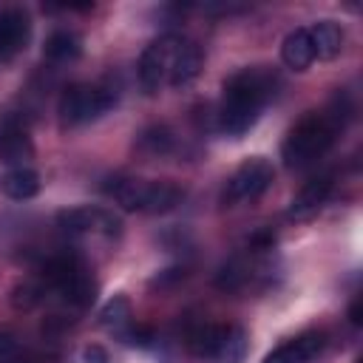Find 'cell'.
Returning a JSON list of instances; mask_svg holds the SVG:
<instances>
[{"mask_svg": "<svg viewBox=\"0 0 363 363\" xmlns=\"http://www.w3.org/2000/svg\"><path fill=\"white\" fill-rule=\"evenodd\" d=\"M278 77L267 65H252L230 74L224 79L221 108H218V128L221 133L238 139L244 136L261 116L264 105L272 99Z\"/></svg>", "mask_w": 363, "mask_h": 363, "instance_id": "6da1fadb", "label": "cell"}, {"mask_svg": "<svg viewBox=\"0 0 363 363\" xmlns=\"http://www.w3.org/2000/svg\"><path fill=\"white\" fill-rule=\"evenodd\" d=\"M337 125L326 113H306L295 122L281 145V159L289 170H301L315 164L337 139Z\"/></svg>", "mask_w": 363, "mask_h": 363, "instance_id": "7a4b0ae2", "label": "cell"}, {"mask_svg": "<svg viewBox=\"0 0 363 363\" xmlns=\"http://www.w3.org/2000/svg\"><path fill=\"white\" fill-rule=\"evenodd\" d=\"M40 284L57 289L74 309H88L96 298V281L77 255H51L40 264Z\"/></svg>", "mask_w": 363, "mask_h": 363, "instance_id": "3957f363", "label": "cell"}, {"mask_svg": "<svg viewBox=\"0 0 363 363\" xmlns=\"http://www.w3.org/2000/svg\"><path fill=\"white\" fill-rule=\"evenodd\" d=\"M116 105V91L111 85H88V82H71L62 88L57 99V113L62 128H79L102 113H108Z\"/></svg>", "mask_w": 363, "mask_h": 363, "instance_id": "277c9868", "label": "cell"}, {"mask_svg": "<svg viewBox=\"0 0 363 363\" xmlns=\"http://www.w3.org/2000/svg\"><path fill=\"white\" fill-rule=\"evenodd\" d=\"M272 179H275L272 162L264 159V156H250L227 179V184L221 190V204L224 207H233L238 201H252V199H258V196H264L269 190Z\"/></svg>", "mask_w": 363, "mask_h": 363, "instance_id": "5b68a950", "label": "cell"}, {"mask_svg": "<svg viewBox=\"0 0 363 363\" xmlns=\"http://www.w3.org/2000/svg\"><path fill=\"white\" fill-rule=\"evenodd\" d=\"M182 43L184 40L170 31V34H162L145 45V51L136 62V77H139V85L147 96H153L162 88V82L170 77V65H173V57H176Z\"/></svg>", "mask_w": 363, "mask_h": 363, "instance_id": "8992f818", "label": "cell"}, {"mask_svg": "<svg viewBox=\"0 0 363 363\" xmlns=\"http://www.w3.org/2000/svg\"><path fill=\"white\" fill-rule=\"evenodd\" d=\"M57 227L71 235L102 233L108 238H116L122 233V218L108 207H71L57 213Z\"/></svg>", "mask_w": 363, "mask_h": 363, "instance_id": "52a82bcc", "label": "cell"}, {"mask_svg": "<svg viewBox=\"0 0 363 363\" xmlns=\"http://www.w3.org/2000/svg\"><path fill=\"white\" fill-rule=\"evenodd\" d=\"M326 346V335L320 329H306L292 340H284L272 352L264 354L261 363H312Z\"/></svg>", "mask_w": 363, "mask_h": 363, "instance_id": "ba28073f", "label": "cell"}, {"mask_svg": "<svg viewBox=\"0 0 363 363\" xmlns=\"http://www.w3.org/2000/svg\"><path fill=\"white\" fill-rule=\"evenodd\" d=\"M332 187H335L332 173H320V176L309 179V182L292 196V201H289V207H286V216H289L292 221H306V218H312V216L326 204Z\"/></svg>", "mask_w": 363, "mask_h": 363, "instance_id": "9c48e42d", "label": "cell"}, {"mask_svg": "<svg viewBox=\"0 0 363 363\" xmlns=\"http://www.w3.org/2000/svg\"><path fill=\"white\" fill-rule=\"evenodd\" d=\"M31 40V20L26 9L0 11V62L20 54Z\"/></svg>", "mask_w": 363, "mask_h": 363, "instance_id": "30bf717a", "label": "cell"}, {"mask_svg": "<svg viewBox=\"0 0 363 363\" xmlns=\"http://www.w3.org/2000/svg\"><path fill=\"white\" fill-rule=\"evenodd\" d=\"M184 201V187L176 182H142L139 187V213H150V216H162L176 210Z\"/></svg>", "mask_w": 363, "mask_h": 363, "instance_id": "8fae6325", "label": "cell"}, {"mask_svg": "<svg viewBox=\"0 0 363 363\" xmlns=\"http://www.w3.org/2000/svg\"><path fill=\"white\" fill-rule=\"evenodd\" d=\"M201 68H204V51H201L196 43L184 40V43L179 45L176 57H173V65H170V77H167V82H170L176 91H179V88H187L190 82H196V79H199Z\"/></svg>", "mask_w": 363, "mask_h": 363, "instance_id": "7c38bea8", "label": "cell"}, {"mask_svg": "<svg viewBox=\"0 0 363 363\" xmlns=\"http://www.w3.org/2000/svg\"><path fill=\"white\" fill-rule=\"evenodd\" d=\"M34 159V142L28 128H11L0 133V164L9 167H28L26 162Z\"/></svg>", "mask_w": 363, "mask_h": 363, "instance_id": "4fadbf2b", "label": "cell"}, {"mask_svg": "<svg viewBox=\"0 0 363 363\" xmlns=\"http://www.w3.org/2000/svg\"><path fill=\"white\" fill-rule=\"evenodd\" d=\"M306 31H309V40H312V48H315L318 60H335L343 51L346 34L335 20H318Z\"/></svg>", "mask_w": 363, "mask_h": 363, "instance_id": "5bb4252c", "label": "cell"}, {"mask_svg": "<svg viewBox=\"0 0 363 363\" xmlns=\"http://www.w3.org/2000/svg\"><path fill=\"white\" fill-rule=\"evenodd\" d=\"M281 60L286 68L292 71H306L312 62H315V48H312V40H309V31L301 26V28H292L284 43H281Z\"/></svg>", "mask_w": 363, "mask_h": 363, "instance_id": "9a60e30c", "label": "cell"}, {"mask_svg": "<svg viewBox=\"0 0 363 363\" xmlns=\"http://www.w3.org/2000/svg\"><path fill=\"white\" fill-rule=\"evenodd\" d=\"M227 329H230L227 323H199L187 332V349L199 360H213L227 337Z\"/></svg>", "mask_w": 363, "mask_h": 363, "instance_id": "2e32d148", "label": "cell"}, {"mask_svg": "<svg viewBox=\"0 0 363 363\" xmlns=\"http://www.w3.org/2000/svg\"><path fill=\"white\" fill-rule=\"evenodd\" d=\"M40 187H43L40 173L31 167H9L6 173H0V193L14 201L34 199L40 193Z\"/></svg>", "mask_w": 363, "mask_h": 363, "instance_id": "e0dca14e", "label": "cell"}, {"mask_svg": "<svg viewBox=\"0 0 363 363\" xmlns=\"http://www.w3.org/2000/svg\"><path fill=\"white\" fill-rule=\"evenodd\" d=\"M79 54H82V40L77 31H68V28L51 31L43 43V57L51 62H74Z\"/></svg>", "mask_w": 363, "mask_h": 363, "instance_id": "ac0fdd59", "label": "cell"}, {"mask_svg": "<svg viewBox=\"0 0 363 363\" xmlns=\"http://www.w3.org/2000/svg\"><path fill=\"white\" fill-rule=\"evenodd\" d=\"M176 147V133L170 130V125L164 122H156V125H147L139 136H136V150L156 159V156H167L170 150Z\"/></svg>", "mask_w": 363, "mask_h": 363, "instance_id": "d6986e66", "label": "cell"}, {"mask_svg": "<svg viewBox=\"0 0 363 363\" xmlns=\"http://www.w3.org/2000/svg\"><path fill=\"white\" fill-rule=\"evenodd\" d=\"M139 187H142V179H130V176H111L102 184V190L122 210H130V213H136V207H139Z\"/></svg>", "mask_w": 363, "mask_h": 363, "instance_id": "ffe728a7", "label": "cell"}, {"mask_svg": "<svg viewBox=\"0 0 363 363\" xmlns=\"http://www.w3.org/2000/svg\"><path fill=\"white\" fill-rule=\"evenodd\" d=\"M250 281V264L244 261V255H233L218 267L216 275V286L221 292H238L244 284Z\"/></svg>", "mask_w": 363, "mask_h": 363, "instance_id": "44dd1931", "label": "cell"}, {"mask_svg": "<svg viewBox=\"0 0 363 363\" xmlns=\"http://www.w3.org/2000/svg\"><path fill=\"white\" fill-rule=\"evenodd\" d=\"M244 354H247V332L241 326H230L221 349L216 352V357L210 363H241Z\"/></svg>", "mask_w": 363, "mask_h": 363, "instance_id": "7402d4cb", "label": "cell"}, {"mask_svg": "<svg viewBox=\"0 0 363 363\" xmlns=\"http://www.w3.org/2000/svg\"><path fill=\"white\" fill-rule=\"evenodd\" d=\"M99 323L108 326V329H113V332H119L122 326H128L130 323V301H128V295H113L99 309Z\"/></svg>", "mask_w": 363, "mask_h": 363, "instance_id": "603a6c76", "label": "cell"}, {"mask_svg": "<svg viewBox=\"0 0 363 363\" xmlns=\"http://www.w3.org/2000/svg\"><path fill=\"white\" fill-rule=\"evenodd\" d=\"M9 301H11V306H14L17 312H28V309H34V306L43 301V284H40V281H20V284L11 289Z\"/></svg>", "mask_w": 363, "mask_h": 363, "instance_id": "cb8c5ba5", "label": "cell"}, {"mask_svg": "<svg viewBox=\"0 0 363 363\" xmlns=\"http://www.w3.org/2000/svg\"><path fill=\"white\" fill-rule=\"evenodd\" d=\"M116 335L122 337V343L139 346V349H147V346H153V340H156V332H153L150 326H145V323H136V326L128 323V326H122Z\"/></svg>", "mask_w": 363, "mask_h": 363, "instance_id": "d4e9b609", "label": "cell"}, {"mask_svg": "<svg viewBox=\"0 0 363 363\" xmlns=\"http://www.w3.org/2000/svg\"><path fill=\"white\" fill-rule=\"evenodd\" d=\"M184 278H187V269L184 267H170V269H162V272H156L150 278V289H170V286H176Z\"/></svg>", "mask_w": 363, "mask_h": 363, "instance_id": "484cf974", "label": "cell"}, {"mask_svg": "<svg viewBox=\"0 0 363 363\" xmlns=\"http://www.w3.org/2000/svg\"><path fill=\"white\" fill-rule=\"evenodd\" d=\"M82 360H85V363H111V354H108L105 346L91 343V346L82 349Z\"/></svg>", "mask_w": 363, "mask_h": 363, "instance_id": "4316f807", "label": "cell"}, {"mask_svg": "<svg viewBox=\"0 0 363 363\" xmlns=\"http://www.w3.org/2000/svg\"><path fill=\"white\" fill-rule=\"evenodd\" d=\"M14 352H17L14 335H11V332H0V360L9 357V354H14Z\"/></svg>", "mask_w": 363, "mask_h": 363, "instance_id": "83f0119b", "label": "cell"}, {"mask_svg": "<svg viewBox=\"0 0 363 363\" xmlns=\"http://www.w3.org/2000/svg\"><path fill=\"white\" fill-rule=\"evenodd\" d=\"M349 323H352V326H360V323H363V306H360V298L349 306Z\"/></svg>", "mask_w": 363, "mask_h": 363, "instance_id": "f1b7e54d", "label": "cell"}]
</instances>
